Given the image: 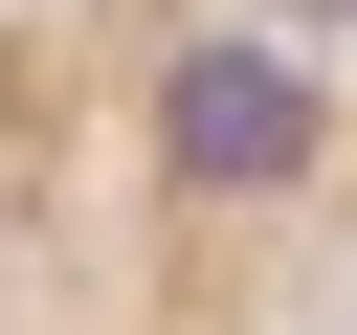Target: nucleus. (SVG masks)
Wrapping results in <instances>:
<instances>
[{
	"mask_svg": "<svg viewBox=\"0 0 357 335\" xmlns=\"http://www.w3.org/2000/svg\"><path fill=\"white\" fill-rule=\"evenodd\" d=\"M156 156H178L201 201H290V179H312V67L245 45V22L178 45V67H156Z\"/></svg>",
	"mask_w": 357,
	"mask_h": 335,
	"instance_id": "1",
	"label": "nucleus"
}]
</instances>
